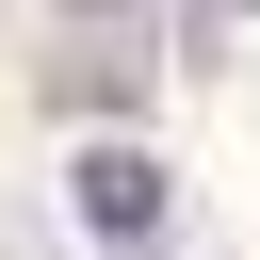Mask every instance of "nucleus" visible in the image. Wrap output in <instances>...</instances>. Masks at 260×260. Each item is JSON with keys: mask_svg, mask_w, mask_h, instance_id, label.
<instances>
[{"mask_svg": "<svg viewBox=\"0 0 260 260\" xmlns=\"http://www.w3.org/2000/svg\"><path fill=\"white\" fill-rule=\"evenodd\" d=\"M65 195H81V244H98V260H146V244H162V162H146V146H81Z\"/></svg>", "mask_w": 260, "mask_h": 260, "instance_id": "obj_1", "label": "nucleus"}, {"mask_svg": "<svg viewBox=\"0 0 260 260\" xmlns=\"http://www.w3.org/2000/svg\"><path fill=\"white\" fill-rule=\"evenodd\" d=\"M81 16H130V0H81Z\"/></svg>", "mask_w": 260, "mask_h": 260, "instance_id": "obj_2", "label": "nucleus"}]
</instances>
